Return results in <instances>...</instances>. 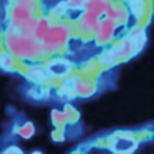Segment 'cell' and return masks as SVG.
<instances>
[{
    "mask_svg": "<svg viewBox=\"0 0 154 154\" xmlns=\"http://www.w3.org/2000/svg\"><path fill=\"white\" fill-rule=\"evenodd\" d=\"M29 94L35 98V99H43L47 96V90L44 88H33V90L29 91Z\"/></svg>",
    "mask_w": 154,
    "mask_h": 154,
    "instance_id": "3957f363",
    "label": "cell"
},
{
    "mask_svg": "<svg viewBox=\"0 0 154 154\" xmlns=\"http://www.w3.org/2000/svg\"><path fill=\"white\" fill-rule=\"evenodd\" d=\"M48 70L55 76H62L69 70V65L63 61H54L48 65Z\"/></svg>",
    "mask_w": 154,
    "mask_h": 154,
    "instance_id": "7a4b0ae2",
    "label": "cell"
},
{
    "mask_svg": "<svg viewBox=\"0 0 154 154\" xmlns=\"http://www.w3.org/2000/svg\"><path fill=\"white\" fill-rule=\"evenodd\" d=\"M11 63H13V61H11V58H10L7 54L0 55V65H2L4 69H10Z\"/></svg>",
    "mask_w": 154,
    "mask_h": 154,
    "instance_id": "277c9868",
    "label": "cell"
},
{
    "mask_svg": "<svg viewBox=\"0 0 154 154\" xmlns=\"http://www.w3.org/2000/svg\"><path fill=\"white\" fill-rule=\"evenodd\" d=\"M29 76L36 83H45V81L50 80V74L44 67H33L29 72Z\"/></svg>",
    "mask_w": 154,
    "mask_h": 154,
    "instance_id": "6da1fadb",
    "label": "cell"
}]
</instances>
